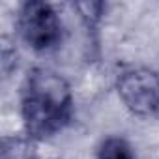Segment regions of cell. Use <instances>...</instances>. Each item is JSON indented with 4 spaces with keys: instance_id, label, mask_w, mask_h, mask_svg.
Masks as SVG:
<instances>
[{
    "instance_id": "277c9868",
    "label": "cell",
    "mask_w": 159,
    "mask_h": 159,
    "mask_svg": "<svg viewBox=\"0 0 159 159\" xmlns=\"http://www.w3.org/2000/svg\"><path fill=\"white\" fill-rule=\"evenodd\" d=\"M98 159H135V153L125 139L107 137L98 148Z\"/></svg>"
},
{
    "instance_id": "7a4b0ae2",
    "label": "cell",
    "mask_w": 159,
    "mask_h": 159,
    "mask_svg": "<svg viewBox=\"0 0 159 159\" xmlns=\"http://www.w3.org/2000/svg\"><path fill=\"white\" fill-rule=\"evenodd\" d=\"M17 32L32 51L47 52L62 43L64 26L54 6L32 0L25 2L19 10Z\"/></svg>"
},
{
    "instance_id": "3957f363",
    "label": "cell",
    "mask_w": 159,
    "mask_h": 159,
    "mask_svg": "<svg viewBox=\"0 0 159 159\" xmlns=\"http://www.w3.org/2000/svg\"><path fill=\"white\" fill-rule=\"evenodd\" d=\"M116 92L125 109L148 118L159 114V73L150 67L124 69L116 79Z\"/></svg>"
},
{
    "instance_id": "6da1fadb",
    "label": "cell",
    "mask_w": 159,
    "mask_h": 159,
    "mask_svg": "<svg viewBox=\"0 0 159 159\" xmlns=\"http://www.w3.org/2000/svg\"><path fill=\"white\" fill-rule=\"evenodd\" d=\"M73 116V92L66 79L49 69L34 67L21 88V118L28 139L45 140L64 131Z\"/></svg>"
}]
</instances>
